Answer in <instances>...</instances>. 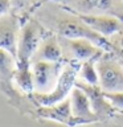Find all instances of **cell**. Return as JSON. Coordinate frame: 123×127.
<instances>
[{"mask_svg": "<svg viewBox=\"0 0 123 127\" xmlns=\"http://www.w3.org/2000/svg\"><path fill=\"white\" fill-rule=\"evenodd\" d=\"M58 42L62 49L63 61L66 62L82 64L89 60H98L101 56L105 54V49L87 38L58 37Z\"/></svg>", "mask_w": 123, "mask_h": 127, "instance_id": "cell-4", "label": "cell"}, {"mask_svg": "<svg viewBox=\"0 0 123 127\" xmlns=\"http://www.w3.org/2000/svg\"><path fill=\"white\" fill-rule=\"evenodd\" d=\"M37 61H48V62H62L63 56L62 49L58 42V37L53 33L46 34L44 40L40 42L37 50L34 52L33 57L31 60L32 62Z\"/></svg>", "mask_w": 123, "mask_h": 127, "instance_id": "cell-11", "label": "cell"}, {"mask_svg": "<svg viewBox=\"0 0 123 127\" xmlns=\"http://www.w3.org/2000/svg\"><path fill=\"white\" fill-rule=\"evenodd\" d=\"M31 16L41 23L46 31L58 37L87 38L102 49L113 50V45L109 40L94 32L79 15L71 12L56 0H44L32 11Z\"/></svg>", "mask_w": 123, "mask_h": 127, "instance_id": "cell-1", "label": "cell"}, {"mask_svg": "<svg viewBox=\"0 0 123 127\" xmlns=\"http://www.w3.org/2000/svg\"><path fill=\"white\" fill-rule=\"evenodd\" d=\"M69 98L74 125H87V123H93L98 119L97 114L93 110L89 97L81 87L74 86Z\"/></svg>", "mask_w": 123, "mask_h": 127, "instance_id": "cell-9", "label": "cell"}, {"mask_svg": "<svg viewBox=\"0 0 123 127\" xmlns=\"http://www.w3.org/2000/svg\"><path fill=\"white\" fill-rule=\"evenodd\" d=\"M42 1L44 0H11L12 11L20 15L23 19H27L28 16H31L32 11Z\"/></svg>", "mask_w": 123, "mask_h": 127, "instance_id": "cell-15", "label": "cell"}, {"mask_svg": "<svg viewBox=\"0 0 123 127\" xmlns=\"http://www.w3.org/2000/svg\"><path fill=\"white\" fill-rule=\"evenodd\" d=\"M81 19L94 32L110 40L113 36L123 31V20L110 15H79Z\"/></svg>", "mask_w": 123, "mask_h": 127, "instance_id": "cell-10", "label": "cell"}, {"mask_svg": "<svg viewBox=\"0 0 123 127\" xmlns=\"http://www.w3.org/2000/svg\"><path fill=\"white\" fill-rule=\"evenodd\" d=\"M77 15H110L123 20V0H56Z\"/></svg>", "mask_w": 123, "mask_h": 127, "instance_id": "cell-5", "label": "cell"}, {"mask_svg": "<svg viewBox=\"0 0 123 127\" xmlns=\"http://www.w3.org/2000/svg\"><path fill=\"white\" fill-rule=\"evenodd\" d=\"M109 41L111 42L113 48H117V49H122L123 50V31L117 33L115 36H113Z\"/></svg>", "mask_w": 123, "mask_h": 127, "instance_id": "cell-17", "label": "cell"}, {"mask_svg": "<svg viewBox=\"0 0 123 127\" xmlns=\"http://www.w3.org/2000/svg\"><path fill=\"white\" fill-rule=\"evenodd\" d=\"M24 19L16 12L11 11L0 16V48L16 57L17 54L19 34Z\"/></svg>", "mask_w": 123, "mask_h": 127, "instance_id": "cell-8", "label": "cell"}, {"mask_svg": "<svg viewBox=\"0 0 123 127\" xmlns=\"http://www.w3.org/2000/svg\"><path fill=\"white\" fill-rule=\"evenodd\" d=\"M97 60H89L78 66V73H77V81L82 83H87V85L93 86H99V77L97 66H95Z\"/></svg>", "mask_w": 123, "mask_h": 127, "instance_id": "cell-14", "label": "cell"}, {"mask_svg": "<svg viewBox=\"0 0 123 127\" xmlns=\"http://www.w3.org/2000/svg\"><path fill=\"white\" fill-rule=\"evenodd\" d=\"M37 115L44 119L54 121V122L62 123V125H67V126L74 125L69 97L61 102L54 103V105H50V106H38Z\"/></svg>", "mask_w": 123, "mask_h": 127, "instance_id": "cell-12", "label": "cell"}, {"mask_svg": "<svg viewBox=\"0 0 123 127\" xmlns=\"http://www.w3.org/2000/svg\"><path fill=\"white\" fill-rule=\"evenodd\" d=\"M16 69H17L16 57L0 48V81L4 83L12 82L16 74Z\"/></svg>", "mask_w": 123, "mask_h": 127, "instance_id": "cell-13", "label": "cell"}, {"mask_svg": "<svg viewBox=\"0 0 123 127\" xmlns=\"http://www.w3.org/2000/svg\"><path fill=\"white\" fill-rule=\"evenodd\" d=\"M81 127H94V126H86V125H82Z\"/></svg>", "mask_w": 123, "mask_h": 127, "instance_id": "cell-19", "label": "cell"}, {"mask_svg": "<svg viewBox=\"0 0 123 127\" xmlns=\"http://www.w3.org/2000/svg\"><path fill=\"white\" fill-rule=\"evenodd\" d=\"M49 33L50 32L46 31L42 24L37 21L33 16H28L27 19H24L17 42V67H31V60L34 52L37 50L44 37Z\"/></svg>", "mask_w": 123, "mask_h": 127, "instance_id": "cell-2", "label": "cell"}, {"mask_svg": "<svg viewBox=\"0 0 123 127\" xmlns=\"http://www.w3.org/2000/svg\"><path fill=\"white\" fill-rule=\"evenodd\" d=\"M62 62H48L37 61L31 64L32 82H33V93L37 94H49L54 90L61 75Z\"/></svg>", "mask_w": 123, "mask_h": 127, "instance_id": "cell-6", "label": "cell"}, {"mask_svg": "<svg viewBox=\"0 0 123 127\" xmlns=\"http://www.w3.org/2000/svg\"><path fill=\"white\" fill-rule=\"evenodd\" d=\"M78 66H79V64L66 62L62 67L61 75H60L54 90L49 94L32 93V94H29L31 98L38 106H50V105H54V103H58V102L63 101V99H66L70 95L73 87L75 86Z\"/></svg>", "mask_w": 123, "mask_h": 127, "instance_id": "cell-3", "label": "cell"}, {"mask_svg": "<svg viewBox=\"0 0 123 127\" xmlns=\"http://www.w3.org/2000/svg\"><path fill=\"white\" fill-rule=\"evenodd\" d=\"M12 11V3L11 0H0V16L8 13Z\"/></svg>", "mask_w": 123, "mask_h": 127, "instance_id": "cell-18", "label": "cell"}, {"mask_svg": "<svg viewBox=\"0 0 123 127\" xmlns=\"http://www.w3.org/2000/svg\"><path fill=\"white\" fill-rule=\"evenodd\" d=\"M95 66L99 77V87L102 91H123V65L117 58L103 54L97 60Z\"/></svg>", "mask_w": 123, "mask_h": 127, "instance_id": "cell-7", "label": "cell"}, {"mask_svg": "<svg viewBox=\"0 0 123 127\" xmlns=\"http://www.w3.org/2000/svg\"><path fill=\"white\" fill-rule=\"evenodd\" d=\"M103 97L106 101L111 105L113 109L123 110V91H117V93H105L103 91Z\"/></svg>", "mask_w": 123, "mask_h": 127, "instance_id": "cell-16", "label": "cell"}]
</instances>
